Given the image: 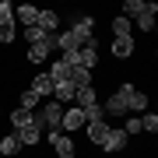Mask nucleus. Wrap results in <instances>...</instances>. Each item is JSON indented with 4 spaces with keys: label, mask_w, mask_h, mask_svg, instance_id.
Returning <instances> with one entry per match:
<instances>
[{
    "label": "nucleus",
    "mask_w": 158,
    "mask_h": 158,
    "mask_svg": "<svg viewBox=\"0 0 158 158\" xmlns=\"http://www.w3.org/2000/svg\"><path fill=\"white\" fill-rule=\"evenodd\" d=\"M60 119H63V106L60 102H42L39 106V116H35V123L39 127H49V130H60Z\"/></svg>",
    "instance_id": "nucleus-1"
},
{
    "label": "nucleus",
    "mask_w": 158,
    "mask_h": 158,
    "mask_svg": "<svg viewBox=\"0 0 158 158\" xmlns=\"http://www.w3.org/2000/svg\"><path fill=\"white\" fill-rule=\"evenodd\" d=\"M119 95H123V102H127V109H134V113H141V109H148V95L137 85H130V81H123V85L116 88Z\"/></svg>",
    "instance_id": "nucleus-2"
},
{
    "label": "nucleus",
    "mask_w": 158,
    "mask_h": 158,
    "mask_svg": "<svg viewBox=\"0 0 158 158\" xmlns=\"http://www.w3.org/2000/svg\"><path fill=\"white\" fill-rule=\"evenodd\" d=\"M14 32H18V21H14V7L0 4V42H14Z\"/></svg>",
    "instance_id": "nucleus-3"
},
{
    "label": "nucleus",
    "mask_w": 158,
    "mask_h": 158,
    "mask_svg": "<svg viewBox=\"0 0 158 158\" xmlns=\"http://www.w3.org/2000/svg\"><path fill=\"white\" fill-rule=\"evenodd\" d=\"M46 141L53 144V151H56L60 158H74V155H77V148H74V141H70V134L63 137V130H49V134H46Z\"/></svg>",
    "instance_id": "nucleus-4"
},
{
    "label": "nucleus",
    "mask_w": 158,
    "mask_h": 158,
    "mask_svg": "<svg viewBox=\"0 0 158 158\" xmlns=\"http://www.w3.org/2000/svg\"><path fill=\"white\" fill-rule=\"evenodd\" d=\"M127 141H130V137H127L119 127H109L106 141H102V151H106V155H116V151H123V148H127Z\"/></svg>",
    "instance_id": "nucleus-5"
},
{
    "label": "nucleus",
    "mask_w": 158,
    "mask_h": 158,
    "mask_svg": "<svg viewBox=\"0 0 158 158\" xmlns=\"http://www.w3.org/2000/svg\"><path fill=\"white\" fill-rule=\"evenodd\" d=\"M85 127V113H81L77 106H70L67 113H63V119H60V130H67V134H74V130H81Z\"/></svg>",
    "instance_id": "nucleus-6"
},
{
    "label": "nucleus",
    "mask_w": 158,
    "mask_h": 158,
    "mask_svg": "<svg viewBox=\"0 0 158 158\" xmlns=\"http://www.w3.org/2000/svg\"><path fill=\"white\" fill-rule=\"evenodd\" d=\"M14 21L35 28V21H39V7H35V4H18V7H14Z\"/></svg>",
    "instance_id": "nucleus-7"
},
{
    "label": "nucleus",
    "mask_w": 158,
    "mask_h": 158,
    "mask_svg": "<svg viewBox=\"0 0 158 158\" xmlns=\"http://www.w3.org/2000/svg\"><path fill=\"white\" fill-rule=\"evenodd\" d=\"M18 134V141H21V148H35L42 141V127L39 123H32V127H25V130H14Z\"/></svg>",
    "instance_id": "nucleus-8"
},
{
    "label": "nucleus",
    "mask_w": 158,
    "mask_h": 158,
    "mask_svg": "<svg viewBox=\"0 0 158 158\" xmlns=\"http://www.w3.org/2000/svg\"><path fill=\"white\" fill-rule=\"evenodd\" d=\"M102 113H106V116H127L130 109H127L123 95H119V91H116V95H109V98H106V106H102Z\"/></svg>",
    "instance_id": "nucleus-9"
},
{
    "label": "nucleus",
    "mask_w": 158,
    "mask_h": 158,
    "mask_svg": "<svg viewBox=\"0 0 158 158\" xmlns=\"http://www.w3.org/2000/svg\"><path fill=\"white\" fill-rule=\"evenodd\" d=\"M35 28H42V32H60V14L56 11H39V21H35Z\"/></svg>",
    "instance_id": "nucleus-10"
},
{
    "label": "nucleus",
    "mask_w": 158,
    "mask_h": 158,
    "mask_svg": "<svg viewBox=\"0 0 158 158\" xmlns=\"http://www.w3.org/2000/svg\"><path fill=\"white\" fill-rule=\"evenodd\" d=\"M0 155H7V158H18V155H21V141H18L14 130L7 137H0Z\"/></svg>",
    "instance_id": "nucleus-11"
},
{
    "label": "nucleus",
    "mask_w": 158,
    "mask_h": 158,
    "mask_svg": "<svg viewBox=\"0 0 158 158\" xmlns=\"http://www.w3.org/2000/svg\"><path fill=\"white\" fill-rule=\"evenodd\" d=\"M28 88H32L39 98H42V95H53V81H49V74H46V70H39V74H35Z\"/></svg>",
    "instance_id": "nucleus-12"
},
{
    "label": "nucleus",
    "mask_w": 158,
    "mask_h": 158,
    "mask_svg": "<svg viewBox=\"0 0 158 158\" xmlns=\"http://www.w3.org/2000/svg\"><path fill=\"white\" fill-rule=\"evenodd\" d=\"M74 95H77V88H74L70 81L67 85H53V102H60V106H70Z\"/></svg>",
    "instance_id": "nucleus-13"
},
{
    "label": "nucleus",
    "mask_w": 158,
    "mask_h": 158,
    "mask_svg": "<svg viewBox=\"0 0 158 158\" xmlns=\"http://www.w3.org/2000/svg\"><path fill=\"white\" fill-rule=\"evenodd\" d=\"M85 130H88V141L102 148V141H106V134H109V123H102V119L98 123H85Z\"/></svg>",
    "instance_id": "nucleus-14"
},
{
    "label": "nucleus",
    "mask_w": 158,
    "mask_h": 158,
    "mask_svg": "<svg viewBox=\"0 0 158 158\" xmlns=\"http://www.w3.org/2000/svg\"><path fill=\"white\" fill-rule=\"evenodd\" d=\"M35 123V113H28V109H14L11 113V130H25Z\"/></svg>",
    "instance_id": "nucleus-15"
},
{
    "label": "nucleus",
    "mask_w": 158,
    "mask_h": 158,
    "mask_svg": "<svg viewBox=\"0 0 158 158\" xmlns=\"http://www.w3.org/2000/svg\"><path fill=\"white\" fill-rule=\"evenodd\" d=\"M74 102H77V109H81V113H85V109H91V106H98V98H95V88H77Z\"/></svg>",
    "instance_id": "nucleus-16"
},
{
    "label": "nucleus",
    "mask_w": 158,
    "mask_h": 158,
    "mask_svg": "<svg viewBox=\"0 0 158 158\" xmlns=\"http://www.w3.org/2000/svg\"><path fill=\"white\" fill-rule=\"evenodd\" d=\"M113 56L123 60V56H134V39L123 35V39H113Z\"/></svg>",
    "instance_id": "nucleus-17"
},
{
    "label": "nucleus",
    "mask_w": 158,
    "mask_h": 158,
    "mask_svg": "<svg viewBox=\"0 0 158 158\" xmlns=\"http://www.w3.org/2000/svg\"><path fill=\"white\" fill-rule=\"evenodd\" d=\"M144 0H123V18H127V21H137V18H141L144 14Z\"/></svg>",
    "instance_id": "nucleus-18"
},
{
    "label": "nucleus",
    "mask_w": 158,
    "mask_h": 158,
    "mask_svg": "<svg viewBox=\"0 0 158 158\" xmlns=\"http://www.w3.org/2000/svg\"><path fill=\"white\" fill-rule=\"evenodd\" d=\"M70 85H74V88H91V70L70 67Z\"/></svg>",
    "instance_id": "nucleus-19"
},
{
    "label": "nucleus",
    "mask_w": 158,
    "mask_h": 158,
    "mask_svg": "<svg viewBox=\"0 0 158 158\" xmlns=\"http://www.w3.org/2000/svg\"><path fill=\"white\" fill-rule=\"evenodd\" d=\"M155 11H158V7H155V4H148V7H144V14L137 18V25H141V32H151V28H155Z\"/></svg>",
    "instance_id": "nucleus-20"
},
{
    "label": "nucleus",
    "mask_w": 158,
    "mask_h": 158,
    "mask_svg": "<svg viewBox=\"0 0 158 158\" xmlns=\"http://www.w3.org/2000/svg\"><path fill=\"white\" fill-rule=\"evenodd\" d=\"M35 106H39V95H35L32 88H25V91H21V106H18V109H28V113H32Z\"/></svg>",
    "instance_id": "nucleus-21"
},
{
    "label": "nucleus",
    "mask_w": 158,
    "mask_h": 158,
    "mask_svg": "<svg viewBox=\"0 0 158 158\" xmlns=\"http://www.w3.org/2000/svg\"><path fill=\"white\" fill-rule=\"evenodd\" d=\"M113 32H116V39H123V35H130V21H127L123 14H116V18H113Z\"/></svg>",
    "instance_id": "nucleus-22"
},
{
    "label": "nucleus",
    "mask_w": 158,
    "mask_h": 158,
    "mask_svg": "<svg viewBox=\"0 0 158 158\" xmlns=\"http://www.w3.org/2000/svg\"><path fill=\"white\" fill-rule=\"evenodd\" d=\"M123 134H127V137L141 134V116H127V119H123Z\"/></svg>",
    "instance_id": "nucleus-23"
},
{
    "label": "nucleus",
    "mask_w": 158,
    "mask_h": 158,
    "mask_svg": "<svg viewBox=\"0 0 158 158\" xmlns=\"http://www.w3.org/2000/svg\"><path fill=\"white\" fill-rule=\"evenodd\" d=\"M141 130H148V134H158V116H155V113H144V116H141Z\"/></svg>",
    "instance_id": "nucleus-24"
}]
</instances>
